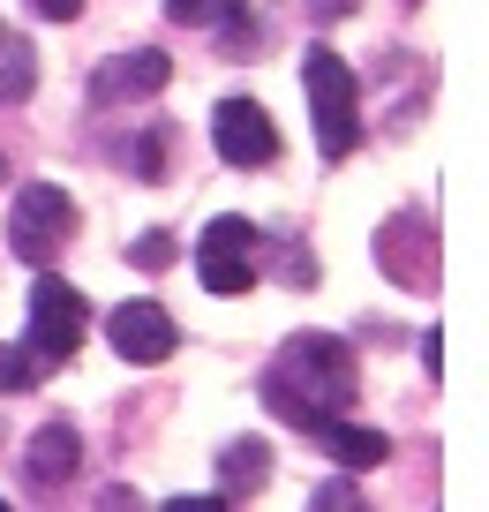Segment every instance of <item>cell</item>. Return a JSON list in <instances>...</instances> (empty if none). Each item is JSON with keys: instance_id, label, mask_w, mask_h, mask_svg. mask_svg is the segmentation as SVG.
<instances>
[{"instance_id": "obj_1", "label": "cell", "mask_w": 489, "mask_h": 512, "mask_svg": "<svg viewBox=\"0 0 489 512\" xmlns=\"http://www.w3.org/2000/svg\"><path fill=\"white\" fill-rule=\"evenodd\" d=\"M264 407L286 430L316 437L332 415L354 407V347L332 339V332H294L279 347V362L264 369Z\"/></svg>"}, {"instance_id": "obj_2", "label": "cell", "mask_w": 489, "mask_h": 512, "mask_svg": "<svg viewBox=\"0 0 489 512\" xmlns=\"http://www.w3.org/2000/svg\"><path fill=\"white\" fill-rule=\"evenodd\" d=\"M301 91H309L316 151H324V159H347V151L362 144V83H354V68L339 61L332 46H309L301 53Z\"/></svg>"}, {"instance_id": "obj_3", "label": "cell", "mask_w": 489, "mask_h": 512, "mask_svg": "<svg viewBox=\"0 0 489 512\" xmlns=\"http://www.w3.org/2000/svg\"><path fill=\"white\" fill-rule=\"evenodd\" d=\"M83 332H91V302H83L68 279H53L46 264H38V287H31V332H23V354H31L38 369H61L68 354L83 347Z\"/></svg>"}, {"instance_id": "obj_4", "label": "cell", "mask_w": 489, "mask_h": 512, "mask_svg": "<svg viewBox=\"0 0 489 512\" xmlns=\"http://www.w3.org/2000/svg\"><path fill=\"white\" fill-rule=\"evenodd\" d=\"M68 241H76V196L53 189V181H31L16 196V211H8V249L23 264H53Z\"/></svg>"}, {"instance_id": "obj_5", "label": "cell", "mask_w": 489, "mask_h": 512, "mask_svg": "<svg viewBox=\"0 0 489 512\" xmlns=\"http://www.w3.org/2000/svg\"><path fill=\"white\" fill-rule=\"evenodd\" d=\"M196 272L211 294H249L256 287V226L249 219H211L196 241Z\"/></svg>"}, {"instance_id": "obj_6", "label": "cell", "mask_w": 489, "mask_h": 512, "mask_svg": "<svg viewBox=\"0 0 489 512\" xmlns=\"http://www.w3.org/2000/svg\"><path fill=\"white\" fill-rule=\"evenodd\" d=\"M211 144H219L226 166H271L279 159V128H271V113L256 106V98H219L211 106Z\"/></svg>"}, {"instance_id": "obj_7", "label": "cell", "mask_w": 489, "mask_h": 512, "mask_svg": "<svg viewBox=\"0 0 489 512\" xmlns=\"http://www.w3.org/2000/svg\"><path fill=\"white\" fill-rule=\"evenodd\" d=\"M106 339H113V354L121 362H136V369H151V362H166V354L181 347V332H174V317L158 302H121L106 317Z\"/></svg>"}, {"instance_id": "obj_8", "label": "cell", "mask_w": 489, "mask_h": 512, "mask_svg": "<svg viewBox=\"0 0 489 512\" xmlns=\"http://www.w3.org/2000/svg\"><path fill=\"white\" fill-rule=\"evenodd\" d=\"M76 467H83V437L68 430V422H46V430L23 445V490L31 497H61L68 482H76Z\"/></svg>"}, {"instance_id": "obj_9", "label": "cell", "mask_w": 489, "mask_h": 512, "mask_svg": "<svg viewBox=\"0 0 489 512\" xmlns=\"http://www.w3.org/2000/svg\"><path fill=\"white\" fill-rule=\"evenodd\" d=\"M166 76H174V68H166V53H121V61H106L91 76V106H121V98H151V91H166Z\"/></svg>"}, {"instance_id": "obj_10", "label": "cell", "mask_w": 489, "mask_h": 512, "mask_svg": "<svg viewBox=\"0 0 489 512\" xmlns=\"http://www.w3.org/2000/svg\"><path fill=\"white\" fill-rule=\"evenodd\" d=\"M414 211H399L392 226H384V241H377V256H384V272L399 279V287H414V294H429L437 287V241H429V249H414Z\"/></svg>"}, {"instance_id": "obj_11", "label": "cell", "mask_w": 489, "mask_h": 512, "mask_svg": "<svg viewBox=\"0 0 489 512\" xmlns=\"http://www.w3.org/2000/svg\"><path fill=\"white\" fill-rule=\"evenodd\" d=\"M316 445L332 452V460L347 467V475H369V467H384V460H392V437H384V430H369V422H347V415H332V422H324V430H316Z\"/></svg>"}, {"instance_id": "obj_12", "label": "cell", "mask_w": 489, "mask_h": 512, "mask_svg": "<svg viewBox=\"0 0 489 512\" xmlns=\"http://www.w3.org/2000/svg\"><path fill=\"white\" fill-rule=\"evenodd\" d=\"M271 482V445L264 437H234L219 452V497H256Z\"/></svg>"}, {"instance_id": "obj_13", "label": "cell", "mask_w": 489, "mask_h": 512, "mask_svg": "<svg viewBox=\"0 0 489 512\" xmlns=\"http://www.w3.org/2000/svg\"><path fill=\"white\" fill-rule=\"evenodd\" d=\"M174 23H241V0H166Z\"/></svg>"}, {"instance_id": "obj_14", "label": "cell", "mask_w": 489, "mask_h": 512, "mask_svg": "<svg viewBox=\"0 0 489 512\" xmlns=\"http://www.w3.org/2000/svg\"><path fill=\"white\" fill-rule=\"evenodd\" d=\"M128 166H136V181H166V128H143Z\"/></svg>"}, {"instance_id": "obj_15", "label": "cell", "mask_w": 489, "mask_h": 512, "mask_svg": "<svg viewBox=\"0 0 489 512\" xmlns=\"http://www.w3.org/2000/svg\"><path fill=\"white\" fill-rule=\"evenodd\" d=\"M38 377H46V369H38L23 347H0V392H31Z\"/></svg>"}, {"instance_id": "obj_16", "label": "cell", "mask_w": 489, "mask_h": 512, "mask_svg": "<svg viewBox=\"0 0 489 512\" xmlns=\"http://www.w3.org/2000/svg\"><path fill=\"white\" fill-rule=\"evenodd\" d=\"M0 91H16V98L31 91V53H23L16 38H8V53H0Z\"/></svg>"}, {"instance_id": "obj_17", "label": "cell", "mask_w": 489, "mask_h": 512, "mask_svg": "<svg viewBox=\"0 0 489 512\" xmlns=\"http://www.w3.org/2000/svg\"><path fill=\"white\" fill-rule=\"evenodd\" d=\"M174 249H181L174 234H143V241H136V249H128V256H136L143 272H166V264H174Z\"/></svg>"}, {"instance_id": "obj_18", "label": "cell", "mask_w": 489, "mask_h": 512, "mask_svg": "<svg viewBox=\"0 0 489 512\" xmlns=\"http://www.w3.org/2000/svg\"><path fill=\"white\" fill-rule=\"evenodd\" d=\"M301 8H309V23H347L362 0H301Z\"/></svg>"}, {"instance_id": "obj_19", "label": "cell", "mask_w": 489, "mask_h": 512, "mask_svg": "<svg viewBox=\"0 0 489 512\" xmlns=\"http://www.w3.org/2000/svg\"><path fill=\"white\" fill-rule=\"evenodd\" d=\"M316 505H332V512H339V505H362V490H354V482H324V490H316Z\"/></svg>"}, {"instance_id": "obj_20", "label": "cell", "mask_w": 489, "mask_h": 512, "mask_svg": "<svg viewBox=\"0 0 489 512\" xmlns=\"http://www.w3.org/2000/svg\"><path fill=\"white\" fill-rule=\"evenodd\" d=\"M31 8H38V16H53V23H76L83 16V0H31Z\"/></svg>"}, {"instance_id": "obj_21", "label": "cell", "mask_w": 489, "mask_h": 512, "mask_svg": "<svg viewBox=\"0 0 489 512\" xmlns=\"http://www.w3.org/2000/svg\"><path fill=\"white\" fill-rule=\"evenodd\" d=\"M399 8H422V0H399Z\"/></svg>"}]
</instances>
